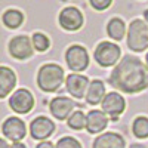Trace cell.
<instances>
[{
  "label": "cell",
  "mask_w": 148,
  "mask_h": 148,
  "mask_svg": "<svg viewBox=\"0 0 148 148\" xmlns=\"http://www.w3.org/2000/svg\"><path fill=\"white\" fill-rule=\"evenodd\" d=\"M16 80V74L10 67L0 65V99L10 96L15 92Z\"/></svg>",
  "instance_id": "cell-15"
},
{
  "label": "cell",
  "mask_w": 148,
  "mask_h": 148,
  "mask_svg": "<svg viewBox=\"0 0 148 148\" xmlns=\"http://www.w3.org/2000/svg\"><path fill=\"white\" fill-rule=\"evenodd\" d=\"M127 30H126V24L120 18H113L110 19L107 24V34L110 36V39H113L116 42L121 40L126 36Z\"/></svg>",
  "instance_id": "cell-19"
},
{
  "label": "cell",
  "mask_w": 148,
  "mask_h": 148,
  "mask_svg": "<svg viewBox=\"0 0 148 148\" xmlns=\"http://www.w3.org/2000/svg\"><path fill=\"white\" fill-rule=\"evenodd\" d=\"M65 62L73 73H82L89 67V53L82 45H71L65 51Z\"/></svg>",
  "instance_id": "cell-6"
},
{
  "label": "cell",
  "mask_w": 148,
  "mask_h": 148,
  "mask_svg": "<svg viewBox=\"0 0 148 148\" xmlns=\"http://www.w3.org/2000/svg\"><path fill=\"white\" fill-rule=\"evenodd\" d=\"M132 132L136 138L147 139L148 138V119L145 116H138L132 123Z\"/></svg>",
  "instance_id": "cell-20"
},
{
  "label": "cell",
  "mask_w": 148,
  "mask_h": 148,
  "mask_svg": "<svg viewBox=\"0 0 148 148\" xmlns=\"http://www.w3.org/2000/svg\"><path fill=\"white\" fill-rule=\"evenodd\" d=\"M129 148H147L145 145H142V144H139V142H136V144H132Z\"/></svg>",
  "instance_id": "cell-28"
},
{
  "label": "cell",
  "mask_w": 148,
  "mask_h": 148,
  "mask_svg": "<svg viewBox=\"0 0 148 148\" xmlns=\"http://www.w3.org/2000/svg\"><path fill=\"white\" fill-rule=\"evenodd\" d=\"M89 3L95 10H105L111 6L113 0H89Z\"/></svg>",
  "instance_id": "cell-24"
},
{
  "label": "cell",
  "mask_w": 148,
  "mask_h": 148,
  "mask_svg": "<svg viewBox=\"0 0 148 148\" xmlns=\"http://www.w3.org/2000/svg\"><path fill=\"white\" fill-rule=\"evenodd\" d=\"M55 123L46 116H37L30 123V135L36 141H47L55 133Z\"/></svg>",
  "instance_id": "cell-8"
},
{
  "label": "cell",
  "mask_w": 148,
  "mask_h": 148,
  "mask_svg": "<svg viewBox=\"0 0 148 148\" xmlns=\"http://www.w3.org/2000/svg\"><path fill=\"white\" fill-rule=\"evenodd\" d=\"M83 14L74 6H68L64 8L62 10L59 12V16H58V22L59 25L62 27L67 31H77L83 27Z\"/></svg>",
  "instance_id": "cell-11"
},
{
  "label": "cell",
  "mask_w": 148,
  "mask_h": 148,
  "mask_svg": "<svg viewBox=\"0 0 148 148\" xmlns=\"http://www.w3.org/2000/svg\"><path fill=\"white\" fill-rule=\"evenodd\" d=\"M55 148H83L82 144L73 136H62L55 144Z\"/></svg>",
  "instance_id": "cell-23"
},
{
  "label": "cell",
  "mask_w": 148,
  "mask_h": 148,
  "mask_svg": "<svg viewBox=\"0 0 148 148\" xmlns=\"http://www.w3.org/2000/svg\"><path fill=\"white\" fill-rule=\"evenodd\" d=\"M92 148H126V141L117 132H105L95 138Z\"/></svg>",
  "instance_id": "cell-16"
},
{
  "label": "cell",
  "mask_w": 148,
  "mask_h": 148,
  "mask_svg": "<svg viewBox=\"0 0 148 148\" xmlns=\"http://www.w3.org/2000/svg\"><path fill=\"white\" fill-rule=\"evenodd\" d=\"M34 95L28 89H16L9 96V107L16 114H28L34 108Z\"/></svg>",
  "instance_id": "cell-7"
},
{
  "label": "cell",
  "mask_w": 148,
  "mask_h": 148,
  "mask_svg": "<svg viewBox=\"0 0 148 148\" xmlns=\"http://www.w3.org/2000/svg\"><path fill=\"white\" fill-rule=\"evenodd\" d=\"M145 65L148 67V52H147V55H145Z\"/></svg>",
  "instance_id": "cell-30"
},
{
  "label": "cell",
  "mask_w": 148,
  "mask_h": 148,
  "mask_svg": "<svg viewBox=\"0 0 148 148\" xmlns=\"http://www.w3.org/2000/svg\"><path fill=\"white\" fill-rule=\"evenodd\" d=\"M2 133L8 141L21 142L27 136V126L19 117L10 116L2 123Z\"/></svg>",
  "instance_id": "cell-9"
},
{
  "label": "cell",
  "mask_w": 148,
  "mask_h": 148,
  "mask_svg": "<svg viewBox=\"0 0 148 148\" xmlns=\"http://www.w3.org/2000/svg\"><path fill=\"white\" fill-rule=\"evenodd\" d=\"M8 51H9V55L12 58L18 59V61H25V59L31 58L34 53L31 37H28L25 34H19V36L12 37L8 43Z\"/></svg>",
  "instance_id": "cell-5"
},
{
  "label": "cell",
  "mask_w": 148,
  "mask_h": 148,
  "mask_svg": "<svg viewBox=\"0 0 148 148\" xmlns=\"http://www.w3.org/2000/svg\"><path fill=\"white\" fill-rule=\"evenodd\" d=\"M126 108V101L119 92H110L105 95V98L101 102V110L108 116L111 120H117Z\"/></svg>",
  "instance_id": "cell-10"
},
{
  "label": "cell",
  "mask_w": 148,
  "mask_h": 148,
  "mask_svg": "<svg viewBox=\"0 0 148 148\" xmlns=\"http://www.w3.org/2000/svg\"><path fill=\"white\" fill-rule=\"evenodd\" d=\"M108 121L110 119L102 110H90L86 114V130L90 135H101L107 129Z\"/></svg>",
  "instance_id": "cell-14"
},
{
  "label": "cell",
  "mask_w": 148,
  "mask_h": 148,
  "mask_svg": "<svg viewBox=\"0 0 148 148\" xmlns=\"http://www.w3.org/2000/svg\"><path fill=\"white\" fill-rule=\"evenodd\" d=\"M89 84H90L89 79L86 76H83V74L73 73V74H68L65 77V89L73 98H76V99H83L86 96Z\"/></svg>",
  "instance_id": "cell-13"
},
{
  "label": "cell",
  "mask_w": 148,
  "mask_h": 148,
  "mask_svg": "<svg viewBox=\"0 0 148 148\" xmlns=\"http://www.w3.org/2000/svg\"><path fill=\"white\" fill-rule=\"evenodd\" d=\"M0 148H10V144L6 138H0Z\"/></svg>",
  "instance_id": "cell-26"
},
{
  "label": "cell",
  "mask_w": 148,
  "mask_h": 148,
  "mask_svg": "<svg viewBox=\"0 0 148 148\" xmlns=\"http://www.w3.org/2000/svg\"><path fill=\"white\" fill-rule=\"evenodd\" d=\"M10 148H27V145L22 144V142H12Z\"/></svg>",
  "instance_id": "cell-27"
},
{
  "label": "cell",
  "mask_w": 148,
  "mask_h": 148,
  "mask_svg": "<svg viewBox=\"0 0 148 148\" xmlns=\"http://www.w3.org/2000/svg\"><path fill=\"white\" fill-rule=\"evenodd\" d=\"M36 80H37V86L43 92L46 93L56 92L62 86V83H65V73L61 65L49 62L39 68Z\"/></svg>",
  "instance_id": "cell-2"
},
{
  "label": "cell",
  "mask_w": 148,
  "mask_h": 148,
  "mask_svg": "<svg viewBox=\"0 0 148 148\" xmlns=\"http://www.w3.org/2000/svg\"><path fill=\"white\" fill-rule=\"evenodd\" d=\"M108 82L123 93H139L148 88V67L139 58L126 55L111 71Z\"/></svg>",
  "instance_id": "cell-1"
},
{
  "label": "cell",
  "mask_w": 148,
  "mask_h": 148,
  "mask_svg": "<svg viewBox=\"0 0 148 148\" xmlns=\"http://www.w3.org/2000/svg\"><path fill=\"white\" fill-rule=\"evenodd\" d=\"M76 108V102L71 98H67V96H56V98H52V101L49 102V111L51 114L53 116V119L62 121V120H67L71 113Z\"/></svg>",
  "instance_id": "cell-12"
},
{
  "label": "cell",
  "mask_w": 148,
  "mask_h": 148,
  "mask_svg": "<svg viewBox=\"0 0 148 148\" xmlns=\"http://www.w3.org/2000/svg\"><path fill=\"white\" fill-rule=\"evenodd\" d=\"M31 43H33L34 51H37V52H46L49 49V46H51L49 37L45 33H40V31H36L31 36Z\"/></svg>",
  "instance_id": "cell-22"
},
{
  "label": "cell",
  "mask_w": 148,
  "mask_h": 148,
  "mask_svg": "<svg viewBox=\"0 0 148 148\" xmlns=\"http://www.w3.org/2000/svg\"><path fill=\"white\" fill-rule=\"evenodd\" d=\"M67 125L73 130H83L86 127V114L82 110H74L67 119Z\"/></svg>",
  "instance_id": "cell-21"
},
{
  "label": "cell",
  "mask_w": 148,
  "mask_h": 148,
  "mask_svg": "<svg viewBox=\"0 0 148 148\" xmlns=\"http://www.w3.org/2000/svg\"><path fill=\"white\" fill-rule=\"evenodd\" d=\"M127 46L133 52H144L148 47V25L142 19H133L126 33Z\"/></svg>",
  "instance_id": "cell-3"
},
{
  "label": "cell",
  "mask_w": 148,
  "mask_h": 148,
  "mask_svg": "<svg viewBox=\"0 0 148 148\" xmlns=\"http://www.w3.org/2000/svg\"><path fill=\"white\" fill-rule=\"evenodd\" d=\"M24 19H25V16H24V14L19 10V9H6L3 12L2 15V22L3 25L9 30H16L19 28L22 24H24Z\"/></svg>",
  "instance_id": "cell-18"
},
{
  "label": "cell",
  "mask_w": 148,
  "mask_h": 148,
  "mask_svg": "<svg viewBox=\"0 0 148 148\" xmlns=\"http://www.w3.org/2000/svg\"><path fill=\"white\" fill-rule=\"evenodd\" d=\"M144 18H145V22H148V9L144 12Z\"/></svg>",
  "instance_id": "cell-29"
},
{
  "label": "cell",
  "mask_w": 148,
  "mask_h": 148,
  "mask_svg": "<svg viewBox=\"0 0 148 148\" xmlns=\"http://www.w3.org/2000/svg\"><path fill=\"white\" fill-rule=\"evenodd\" d=\"M121 56V49L119 45L111 43V42H101L95 47L93 58L98 64L104 68L117 65Z\"/></svg>",
  "instance_id": "cell-4"
},
{
  "label": "cell",
  "mask_w": 148,
  "mask_h": 148,
  "mask_svg": "<svg viewBox=\"0 0 148 148\" xmlns=\"http://www.w3.org/2000/svg\"><path fill=\"white\" fill-rule=\"evenodd\" d=\"M36 148H55V144H52L51 141H42L36 145Z\"/></svg>",
  "instance_id": "cell-25"
},
{
  "label": "cell",
  "mask_w": 148,
  "mask_h": 148,
  "mask_svg": "<svg viewBox=\"0 0 148 148\" xmlns=\"http://www.w3.org/2000/svg\"><path fill=\"white\" fill-rule=\"evenodd\" d=\"M107 92H105V84L102 80H92L89 88H88V92H86V96L84 99L89 105H98L101 104L102 99L105 98Z\"/></svg>",
  "instance_id": "cell-17"
}]
</instances>
